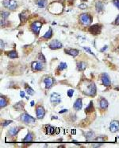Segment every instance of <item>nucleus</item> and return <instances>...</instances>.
Masks as SVG:
<instances>
[{
	"mask_svg": "<svg viewBox=\"0 0 119 148\" xmlns=\"http://www.w3.org/2000/svg\"><path fill=\"white\" fill-rule=\"evenodd\" d=\"M79 89L82 91L83 93L86 94L87 96H94L96 94L95 84L89 80L82 81L79 85Z\"/></svg>",
	"mask_w": 119,
	"mask_h": 148,
	"instance_id": "nucleus-1",
	"label": "nucleus"
},
{
	"mask_svg": "<svg viewBox=\"0 0 119 148\" xmlns=\"http://www.w3.org/2000/svg\"><path fill=\"white\" fill-rule=\"evenodd\" d=\"M2 5L10 10H14L18 7V4L15 0H3Z\"/></svg>",
	"mask_w": 119,
	"mask_h": 148,
	"instance_id": "nucleus-2",
	"label": "nucleus"
},
{
	"mask_svg": "<svg viewBox=\"0 0 119 148\" xmlns=\"http://www.w3.org/2000/svg\"><path fill=\"white\" fill-rule=\"evenodd\" d=\"M79 21L84 26H89L92 22L91 17L87 14H83L79 16Z\"/></svg>",
	"mask_w": 119,
	"mask_h": 148,
	"instance_id": "nucleus-3",
	"label": "nucleus"
},
{
	"mask_svg": "<svg viewBox=\"0 0 119 148\" xmlns=\"http://www.w3.org/2000/svg\"><path fill=\"white\" fill-rule=\"evenodd\" d=\"M21 121L25 123V124H30L33 123H35L36 120L31 116L27 114V113H23V114L21 116Z\"/></svg>",
	"mask_w": 119,
	"mask_h": 148,
	"instance_id": "nucleus-4",
	"label": "nucleus"
},
{
	"mask_svg": "<svg viewBox=\"0 0 119 148\" xmlns=\"http://www.w3.org/2000/svg\"><path fill=\"white\" fill-rule=\"evenodd\" d=\"M102 26L101 25H99V24H95L93 25L92 26H91L90 28H89V32H90L91 34H93V35H99V34H100L101 32V28Z\"/></svg>",
	"mask_w": 119,
	"mask_h": 148,
	"instance_id": "nucleus-5",
	"label": "nucleus"
},
{
	"mask_svg": "<svg viewBox=\"0 0 119 148\" xmlns=\"http://www.w3.org/2000/svg\"><path fill=\"white\" fill-rule=\"evenodd\" d=\"M50 101L52 104H53L54 105H57L61 101V97H60V95L57 93V92H53L52 93L50 96Z\"/></svg>",
	"mask_w": 119,
	"mask_h": 148,
	"instance_id": "nucleus-6",
	"label": "nucleus"
},
{
	"mask_svg": "<svg viewBox=\"0 0 119 148\" xmlns=\"http://www.w3.org/2000/svg\"><path fill=\"white\" fill-rule=\"evenodd\" d=\"M41 26H42V23L40 22H38V21L34 22H33V23L30 25V28H31V30H33V33L37 34V35L38 34H39L40 30H41Z\"/></svg>",
	"mask_w": 119,
	"mask_h": 148,
	"instance_id": "nucleus-7",
	"label": "nucleus"
},
{
	"mask_svg": "<svg viewBox=\"0 0 119 148\" xmlns=\"http://www.w3.org/2000/svg\"><path fill=\"white\" fill-rule=\"evenodd\" d=\"M101 80H102V82H103V84L104 86L106 87H108L110 85V84H111V82H110V76L107 73H103L101 76Z\"/></svg>",
	"mask_w": 119,
	"mask_h": 148,
	"instance_id": "nucleus-8",
	"label": "nucleus"
},
{
	"mask_svg": "<svg viewBox=\"0 0 119 148\" xmlns=\"http://www.w3.org/2000/svg\"><path fill=\"white\" fill-rule=\"evenodd\" d=\"M110 130L114 133L119 130V122L117 120H113L110 124Z\"/></svg>",
	"mask_w": 119,
	"mask_h": 148,
	"instance_id": "nucleus-9",
	"label": "nucleus"
},
{
	"mask_svg": "<svg viewBox=\"0 0 119 148\" xmlns=\"http://www.w3.org/2000/svg\"><path fill=\"white\" fill-rule=\"evenodd\" d=\"M49 48L51 50H57V49H60L62 47L61 42L58 41V40H53L49 43Z\"/></svg>",
	"mask_w": 119,
	"mask_h": 148,
	"instance_id": "nucleus-10",
	"label": "nucleus"
},
{
	"mask_svg": "<svg viewBox=\"0 0 119 148\" xmlns=\"http://www.w3.org/2000/svg\"><path fill=\"white\" fill-rule=\"evenodd\" d=\"M36 113H37V117L38 119H42L44 118V116L45 115V111L42 106H38L37 107Z\"/></svg>",
	"mask_w": 119,
	"mask_h": 148,
	"instance_id": "nucleus-11",
	"label": "nucleus"
},
{
	"mask_svg": "<svg viewBox=\"0 0 119 148\" xmlns=\"http://www.w3.org/2000/svg\"><path fill=\"white\" fill-rule=\"evenodd\" d=\"M31 67L33 68V70H34V71H41L44 68L42 64L38 62H33L31 64Z\"/></svg>",
	"mask_w": 119,
	"mask_h": 148,
	"instance_id": "nucleus-12",
	"label": "nucleus"
},
{
	"mask_svg": "<svg viewBox=\"0 0 119 148\" xmlns=\"http://www.w3.org/2000/svg\"><path fill=\"white\" fill-rule=\"evenodd\" d=\"M53 77H51V76H48V77H45V80H44V83L45 84V88H50L51 87H52L53 85Z\"/></svg>",
	"mask_w": 119,
	"mask_h": 148,
	"instance_id": "nucleus-13",
	"label": "nucleus"
},
{
	"mask_svg": "<svg viewBox=\"0 0 119 148\" xmlns=\"http://www.w3.org/2000/svg\"><path fill=\"white\" fill-rule=\"evenodd\" d=\"M82 106H83V104H82V100H81V98H79V99L76 100L75 101V103H74V108H75V111L81 110Z\"/></svg>",
	"mask_w": 119,
	"mask_h": 148,
	"instance_id": "nucleus-14",
	"label": "nucleus"
},
{
	"mask_svg": "<svg viewBox=\"0 0 119 148\" xmlns=\"http://www.w3.org/2000/svg\"><path fill=\"white\" fill-rule=\"evenodd\" d=\"M64 52L66 54H67L68 55H71L72 56H76L79 54V50H75V49H70V50H65Z\"/></svg>",
	"mask_w": 119,
	"mask_h": 148,
	"instance_id": "nucleus-15",
	"label": "nucleus"
},
{
	"mask_svg": "<svg viewBox=\"0 0 119 148\" xmlns=\"http://www.w3.org/2000/svg\"><path fill=\"white\" fill-rule=\"evenodd\" d=\"M99 104H100V108H102V109H106L107 107H108V102L106 99L104 98H102L100 100V102H99Z\"/></svg>",
	"mask_w": 119,
	"mask_h": 148,
	"instance_id": "nucleus-16",
	"label": "nucleus"
},
{
	"mask_svg": "<svg viewBox=\"0 0 119 148\" xmlns=\"http://www.w3.org/2000/svg\"><path fill=\"white\" fill-rule=\"evenodd\" d=\"M29 18V14L27 11H24L22 12V14H20V19L22 22H25V21L27 20V18Z\"/></svg>",
	"mask_w": 119,
	"mask_h": 148,
	"instance_id": "nucleus-17",
	"label": "nucleus"
},
{
	"mask_svg": "<svg viewBox=\"0 0 119 148\" xmlns=\"http://www.w3.org/2000/svg\"><path fill=\"white\" fill-rule=\"evenodd\" d=\"M14 108H15L17 111H18V112L22 111L23 110V108H24V103L22 101H20L18 103H17V104H15L14 105Z\"/></svg>",
	"mask_w": 119,
	"mask_h": 148,
	"instance_id": "nucleus-18",
	"label": "nucleus"
},
{
	"mask_svg": "<svg viewBox=\"0 0 119 148\" xmlns=\"http://www.w3.org/2000/svg\"><path fill=\"white\" fill-rule=\"evenodd\" d=\"M7 104H8V101H7L6 98L5 96H1V97H0V107L1 108L6 107L7 105Z\"/></svg>",
	"mask_w": 119,
	"mask_h": 148,
	"instance_id": "nucleus-19",
	"label": "nucleus"
},
{
	"mask_svg": "<svg viewBox=\"0 0 119 148\" xmlns=\"http://www.w3.org/2000/svg\"><path fill=\"white\" fill-rule=\"evenodd\" d=\"M55 132H56V130H55V128L53 127H52V126H50V125L46 126V133L47 134H53L55 133Z\"/></svg>",
	"mask_w": 119,
	"mask_h": 148,
	"instance_id": "nucleus-20",
	"label": "nucleus"
},
{
	"mask_svg": "<svg viewBox=\"0 0 119 148\" xmlns=\"http://www.w3.org/2000/svg\"><path fill=\"white\" fill-rule=\"evenodd\" d=\"M95 7H96V10L98 12H100L102 10H103L104 5H103V3L102 2H96V5H95Z\"/></svg>",
	"mask_w": 119,
	"mask_h": 148,
	"instance_id": "nucleus-21",
	"label": "nucleus"
},
{
	"mask_svg": "<svg viewBox=\"0 0 119 148\" xmlns=\"http://www.w3.org/2000/svg\"><path fill=\"white\" fill-rule=\"evenodd\" d=\"M92 112H94V106H93V102L91 101L88 107L85 108V113L88 114V113H91Z\"/></svg>",
	"mask_w": 119,
	"mask_h": 148,
	"instance_id": "nucleus-22",
	"label": "nucleus"
},
{
	"mask_svg": "<svg viewBox=\"0 0 119 148\" xmlns=\"http://www.w3.org/2000/svg\"><path fill=\"white\" fill-rule=\"evenodd\" d=\"M37 3L40 8H44L48 4V1L47 0H38Z\"/></svg>",
	"mask_w": 119,
	"mask_h": 148,
	"instance_id": "nucleus-23",
	"label": "nucleus"
},
{
	"mask_svg": "<svg viewBox=\"0 0 119 148\" xmlns=\"http://www.w3.org/2000/svg\"><path fill=\"white\" fill-rule=\"evenodd\" d=\"M86 67H87V64L83 62H80L77 64V68L79 71H83L84 69L86 68Z\"/></svg>",
	"mask_w": 119,
	"mask_h": 148,
	"instance_id": "nucleus-24",
	"label": "nucleus"
},
{
	"mask_svg": "<svg viewBox=\"0 0 119 148\" xmlns=\"http://www.w3.org/2000/svg\"><path fill=\"white\" fill-rule=\"evenodd\" d=\"M8 56H9L10 58L14 59V58H18V53H17V51L12 50V51H10V52H9V53H8Z\"/></svg>",
	"mask_w": 119,
	"mask_h": 148,
	"instance_id": "nucleus-25",
	"label": "nucleus"
},
{
	"mask_svg": "<svg viewBox=\"0 0 119 148\" xmlns=\"http://www.w3.org/2000/svg\"><path fill=\"white\" fill-rule=\"evenodd\" d=\"M18 128H17V127L12 128H10V130H9L10 134V136H16L17 133H18Z\"/></svg>",
	"mask_w": 119,
	"mask_h": 148,
	"instance_id": "nucleus-26",
	"label": "nucleus"
},
{
	"mask_svg": "<svg viewBox=\"0 0 119 148\" xmlns=\"http://www.w3.org/2000/svg\"><path fill=\"white\" fill-rule=\"evenodd\" d=\"M52 36H53V30L50 28V29L48 30V32L45 33V34L43 36V38H45V39H49V38H52Z\"/></svg>",
	"mask_w": 119,
	"mask_h": 148,
	"instance_id": "nucleus-27",
	"label": "nucleus"
},
{
	"mask_svg": "<svg viewBox=\"0 0 119 148\" xmlns=\"http://www.w3.org/2000/svg\"><path fill=\"white\" fill-rule=\"evenodd\" d=\"M25 91H26V92H27L29 96L34 95V90H33L32 88H30L29 86H28L27 84H25Z\"/></svg>",
	"mask_w": 119,
	"mask_h": 148,
	"instance_id": "nucleus-28",
	"label": "nucleus"
},
{
	"mask_svg": "<svg viewBox=\"0 0 119 148\" xmlns=\"http://www.w3.org/2000/svg\"><path fill=\"white\" fill-rule=\"evenodd\" d=\"M23 142H32L33 141V134L31 133H28L27 136L23 138Z\"/></svg>",
	"mask_w": 119,
	"mask_h": 148,
	"instance_id": "nucleus-29",
	"label": "nucleus"
},
{
	"mask_svg": "<svg viewBox=\"0 0 119 148\" xmlns=\"http://www.w3.org/2000/svg\"><path fill=\"white\" fill-rule=\"evenodd\" d=\"M95 136V134L94 132H89L86 134V138L87 139V140H91V139L93 138V137H94Z\"/></svg>",
	"mask_w": 119,
	"mask_h": 148,
	"instance_id": "nucleus-30",
	"label": "nucleus"
},
{
	"mask_svg": "<svg viewBox=\"0 0 119 148\" xmlns=\"http://www.w3.org/2000/svg\"><path fill=\"white\" fill-rule=\"evenodd\" d=\"M67 64L66 63H64V62H61L60 64H59V66H58V69L59 70H63V69H65V68H67Z\"/></svg>",
	"mask_w": 119,
	"mask_h": 148,
	"instance_id": "nucleus-31",
	"label": "nucleus"
},
{
	"mask_svg": "<svg viewBox=\"0 0 119 148\" xmlns=\"http://www.w3.org/2000/svg\"><path fill=\"white\" fill-rule=\"evenodd\" d=\"M1 15H2V18L6 19V18H8V17H9L10 12H8V11H3V12L1 13Z\"/></svg>",
	"mask_w": 119,
	"mask_h": 148,
	"instance_id": "nucleus-32",
	"label": "nucleus"
},
{
	"mask_svg": "<svg viewBox=\"0 0 119 148\" xmlns=\"http://www.w3.org/2000/svg\"><path fill=\"white\" fill-rule=\"evenodd\" d=\"M12 120H5V121H3V123L2 124V125L3 126V127H6L7 125H9L10 124L12 123Z\"/></svg>",
	"mask_w": 119,
	"mask_h": 148,
	"instance_id": "nucleus-33",
	"label": "nucleus"
},
{
	"mask_svg": "<svg viewBox=\"0 0 119 148\" xmlns=\"http://www.w3.org/2000/svg\"><path fill=\"white\" fill-rule=\"evenodd\" d=\"M74 92L75 91L73 90V89H69L68 91L67 92V96L71 98V97H72V96H73V94H74Z\"/></svg>",
	"mask_w": 119,
	"mask_h": 148,
	"instance_id": "nucleus-34",
	"label": "nucleus"
},
{
	"mask_svg": "<svg viewBox=\"0 0 119 148\" xmlns=\"http://www.w3.org/2000/svg\"><path fill=\"white\" fill-rule=\"evenodd\" d=\"M38 58H39L41 60H42V62H45V58L42 54H39V55H38Z\"/></svg>",
	"mask_w": 119,
	"mask_h": 148,
	"instance_id": "nucleus-35",
	"label": "nucleus"
},
{
	"mask_svg": "<svg viewBox=\"0 0 119 148\" xmlns=\"http://www.w3.org/2000/svg\"><path fill=\"white\" fill-rule=\"evenodd\" d=\"M83 50H84L85 51H86V52H87V53H89L90 54H92V55H94V56H95L94 53H93V52H92L90 49H89L88 47H83Z\"/></svg>",
	"mask_w": 119,
	"mask_h": 148,
	"instance_id": "nucleus-36",
	"label": "nucleus"
},
{
	"mask_svg": "<svg viewBox=\"0 0 119 148\" xmlns=\"http://www.w3.org/2000/svg\"><path fill=\"white\" fill-rule=\"evenodd\" d=\"M113 2H114V5L119 10V0H114Z\"/></svg>",
	"mask_w": 119,
	"mask_h": 148,
	"instance_id": "nucleus-37",
	"label": "nucleus"
},
{
	"mask_svg": "<svg viewBox=\"0 0 119 148\" xmlns=\"http://www.w3.org/2000/svg\"><path fill=\"white\" fill-rule=\"evenodd\" d=\"M79 7L80 8V9H82V10H84V9H86V8H87V6L86 5V4H80V5L79 6Z\"/></svg>",
	"mask_w": 119,
	"mask_h": 148,
	"instance_id": "nucleus-38",
	"label": "nucleus"
},
{
	"mask_svg": "<svg viewBox=\"0 0 119 148\" xmlns=\"http://www.w3.org/2000/svg\"><path fill=\"white\" fill-rule=\"evenodd\" d=\"M105 140V138H102V137H98V138H95V141H100V142H103V141H104Z\"/></svg>",
	"mask_w": 119,
	"mask_h": 148,
	"instance_id": "nucleus-39",
	"label": "nucleus"
},
{
	"mask_svg": "<svg viewBox=\"0 0 119 148\" xmlns=\"http://www.w3.org/2000/svg\"><path fill=\"white\" fill-rule=\"evenodd\" d=\"M115 24H116V25H119V14L118 15L117 18H116V20H115Z\"/></svg>",
	"mask_w": 119,
	"mask_h": 148,
	"instance_id": "nucleus-40",
	"label": "nucleus"
},
{
	"mask_svg": "<svg viewBox=\"0 0 119 148\" xmlns=\"http://www.w3.org/2000/svg\"><path fill=\"white\" fill-rule=\"evenodd\" d=\"M67 111H68V110H67V109H63V110H61V111H60V112H59V113H60V114H62V113L67 112Z\"/></svg>",
	"mask_w": 119,
	"mask_h": 148,
	"instance_id": "nucleus-41",
	"label": "nucleus"
},
{
	"mask_svg": "<svg viewBox=\"0 0 119 148\" xmlns=\"http://www.w3.org/2000/svg\"><path fill=\"white\" fill-rule=\"evenodd\" d=\"M20 96H21V97H22V98H24L25 97V92H20Z\"/></svg>",
	"mask_w": 119,
	"mask_h": 148,
	"instance_id": "nucleus-42",
	"label": "nucleus"
},
{
	"mask_svg": "<svg viewBox=\"0 0 119 148\" xmlns=\"http://www.w3.org/2000/svg\"><path fill=\"white\" fill-rule=\"evenodd\" d=\"M1 50H2V49H4V44H3V41L2 40H1Z\"/></svg>",
	"mask_w": 119,
	"mask_h": 148,
	"instance_id": "nucleus-43",
	"label": "nucleus"
},
{
	"mask_svg": "<svg viewBox=\"0 0 119 148\" xmlns=\"http://www.w3.org/2000/svg\"><path fill=\"white\" fill-rule=\"evenodd\" d=\"M100 146H101V144H93L92 145V146H97V147H99Z\"/></svg>",
	"mask_w": 119,
	"mask_h": 148,
	"instance_id": "nucleus-44",
	"label": "nucleus"
},
{
	"mask_svg": "<svg viewBox=\"0 0 119 148\" xmlns=\"http://www.w3.org/2000/svg\"><path fill=\"white\" fill-rule=\"evenodd\" d=\"M30 104H31V106H33V105H34V101H31V103H30Z\"/></svg>",
	"mask_w": 119,
	"mask_h": 148,
	"instance_id": "nucleus-45",
	"label": "nucleus"
},
{
	"mask_svg": "<svg viewBox=\"0 0 119 148\" xmlns=\"http://www.w3.org/2000/svg\"><path fill=\"white\" fill-rule=\"evenodd\" d=\"M107 46H105V48H103V50H101V51H102V52H103V50H107Z\"/></svg>",
	"mask_w": 119,
	"mask_h": 148,
	"instance_id": "nucleus-46",
	"label": "nucleus"
},
{
	"mask_svg": "<svg viewBox=\"0 0 119 148\" xmlns=\"http://www.w3.org/2000/svg\"><path fill=\"white\" fill-rule=\"evenodd\" d=\"M82 1H83V2H85V1H87V0H82Z\"/></svg>",
	"mask_w": 119,
	"mask_h": 148,
	"instance_id": "nucleus-47",
	"label": "nucleus"
},
{
	"mask_svg": "<svg viewBox=\"0 0 119 148\" xmlns=\"http://www.w3.org/2000/svg\"><path fill=\"white\" fill-rule=\"evenodd\" d=\"M118 52H119V46H118Z\"/></svg>",
	"mask_w": 119,
	"mask_h": 148,
	"instance_id": "nucleus-48",
	"label": "nucleus"
}]
</instances>
